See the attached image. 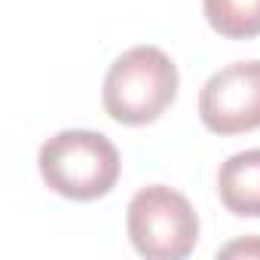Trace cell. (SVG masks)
Listing matches in <instances>:
<instances>
[{
    "label": "cell",
    "instance_id": "5",
    "mask_svg": "<svg viewBox=\"0 0 260 260\" xmlns=\"http://www.w3.org/2000/svg\"><path fill=\"white\" fill-rule=\"evenodd\" d=\"M217 196L236 217H260V147L233 153L217 172Z\"/></svg>",
    "mask_w": 260,
    "mask_h": 260
},
{
    "label": "cell",
    "instance_id": "1",
    "mask_svg": "<svg viewBox=\"0 0 260 260\" xmlns=\"http://www.w3.org/2000/svg\"><path fill=\"white\" fill-rule=\"evenodd\" d=\"M178 95V68L159 46H132L113 58L101 101L113 122L147 125L159 119Z\"/></svg>",
    "mask_w": 260,
    "mask_h": 260
},
{
    "label": "cell",
    "instance_id": "7",
    "mask_svg": "<svg viewBox=\"0 0 260 260\" xmlns=\"http://www.w3.org/2000/svg\"><path fill=\"white\" fill-rule=\"evenodd\" d=\"M254 257V254H260V239H245V242H233V245H226V248H220L217 251V257Z\"/></svg>",
    "mask_w": 260,
    "mask_h": 260
},
{
    "label": "cell",
    "instance_id": "6",
    "mask_svg": "<svg viewBox=\"0 0 260 260\" xmlns=\"http://www.w3.org/2000/svg\"><path fill=\"white\" fill-rule=\"evenodd\" d=\"M211 31L226 40L260 37V0H202Z\"/></svg>",
    "mask_w": 260,
    "mask_h": 260
},
{
    "label": "cell",
    "instance_id": "3",
    "mask_svg": "<svg viewBox=\"0 0 260 260\" xmlns=\"http://www.w3.org/2000/svg\"><path fill=\"white\" fill-rule=\"evenodd\" d=\"M125 230L141 257L184 260L199 242V214L184 193L153 184L132 196Z\"/></svg>",
    "mask_w": 260,
    "mask_h": 260
},
{
    "label": "cell",
    "instance_id": "2",
    "mask_svg": "<svg viewBox=\"0 0 260 260\" xmlns=\"http://www.w3.org/2000/svg\"><path fill=\"white\" fill-rule=\"evenodd\" d=\"M43 184L74 202L107 196L119 181V150L101 132L64 128L52 135L37 156Z\"/></svg>",
    "mask_w": 260,
    "mask_h": 260
},
{
    "label": "cell",
    "instance_id": "4",
    "mask_svg": "<svg viewBox=\"0 0 260 260\" xmlns=\"http://www.w3.org/2000/svg\"><path fill=\"white\" fill-rule=\"evenodd\" d=\"M199 119L214 135L260 128V61H233L214 71L199 92Z\"/></svg>",
    "mask_w": 260,
    "mask_h": 260
}]
</instances>
